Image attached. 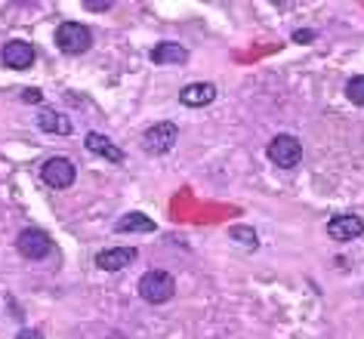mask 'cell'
Here are the masks:
<instances>
[{
  "instance_id": "obj_1",
  "label": "cell",
  "mask_w": 364,
  "mask_h": 339,
  "mask_svg": "<svg viewBox=\"0 0 364 339\" xmlns=\"http://www.w3.org/2000/svg\"><path fill=\"white\" fill-rule=\"evenodd\" d=\"M56 47L62 53H68V56H80V53L93 47V34L80 22H62L56 28Z\"/></svg>"
},
{
  "instance_id": "obj_2",
  "label": "cell",
  "mask_w": 364,
  "mask_h": 339,
  "mask_svg": "<svg viewBox=\"0 0 364 339\" xmlns=\"http://www.w3.org/2000/svg\"><path fill=\"white\" fill-rule=\"evenodd\" d=\"M173 293H176V281H173V274L154 269L149 274H142L139 281V296L145 302H151V306H161V302L173 299Z\"/></svg>"
},
{
  "instance_id": "obj_3",
  "label": "cell",
  "mask_w": 364,
  "mask_h": 339,
  "mask_svg": "<svg viewBox=\"0 0 364 339\" xmlns=\"http://www.w3.org/2000/svg\"><path fill=\"white\" fill-rule=\"evenodd\" d=\"M266 154H269V161L275 163V167L290 170V167H296V163H299V158H303V145H299L296 136L281 133V136H275V139L269 142Z\"/></svg>"
},
{
  "instance_id": "obj_4",
  "label": "cell",
  "mask_w": 364,
  "mask_h": 339,
  "mask_svg": "<svg viewBox=\"0 0 364 339\" xmlns=\"http://www.w3.org/2000/svg\"><path fill=\"white\" fill-rule=\"evenodd\" d=\"M179 139V130H176V124H170V121H164V124H154L149 127V130L142 133V151H149V154H167L173 145H176Z\"/></svg>"
},
{
  "instance_id": "obj_5",
  "label": "cell",
  "mask_w": 364,
  "mask_h": 339,
  "mask_svg": "<svg viewBox=\"0 0 364 339\" xmlns=\"http://www.w3.org/2000/svg\"><path fill=\"white\" fill-rule=\"evenodd\" d=\"M16 247L25 259H43V256L53 253V241L43 228H25V232L16 237Z\"/></svg>"
},
{
  "instance_id": "obj_6",
  "label": "cell",
  "mask_w": 364,
  "mask_h": 339,
  "mask_svg": "<svg viewBox=\"0 0 364 339\" xmlns=\"http://www.w3.org/2000/svg\"><path fill=\"white\" fill-rule=\"evenodd\" d=\"M41 176H43V182H47L50 188H71V182H75V176H77L75 161H68V158H50V161H43Z\"/></svg>"
},
{
  "instance_id": "obj_7",
  "label": "cell",
  "mask_w": 364,
  "mask_h": 339,
  "mask_svg": "<svg viewBox=\"0 0 364 339\" xmlns=\"http://www.w3.org/2000/svg\"><path fill=\"white\" fill-rule=\"evenodd\" d=\"M0 59H4L6 68L25 71V68L34 65V47L28 41H10V43H4V50H0Z\"/></svg>"
},
{
  "instance_id": "obj_8",
  "label": "cell",
  "mask_w": 364,
  "mask_h": 339,
  "mask_svg": "<svg viewBox=\"0 0 364 339\" xmlns=\"http://www.w3.org/2000/svg\"><path fill=\"white\" fill-rule=\"evenodd\" d=\"M327 235H331L333 241H355V237L364 235V219L355 213L333 216L331 222H327Z\"/></svg>"
},
{
  "instance_id": "obj_9",
  "label": "cell",
  "mask_w": 364,
  "mask_h": 339,
  "mask_svg": "<svg viewBox=\"0 0 364 339\" xmlns=\"http://www.w3.org/2000/svg\"><path fill=\"white\" fill-rule=\"evenodd\" d=\"M84 145H87L90 154H99V158H105V161H112V163H124L127 161V154L117 149V145L108 139V136H102V133H87Z\"/></svg>"
},
{
  "instance_id": "obj_10",
  "label": "cell",
  "mask_w": 364,
  "mask_h": 339,
  "mask_svg": "<svg viewBox=\"0 0 364 339\" xmlns=\"http://www.w3.org/2000/svg\"><path fill=\"white\" fill-rule=\"evenodd\" d=\"M216 99V84H207V80H201V84H188L179 90V102L188 105V108H201V105H210Z\"/></svg>"
},
{
  "instance_id": "obj_11",
  "label": "cell",
  "mask_w": 364,
  "mask_h": 339,
  "mask_svg": "<svg viewBox=\"0 0 364 339\" xmlns=\"http://www.w3.org/2000/svg\"><path fill=\"white\" fill-rule=\"evenodd\" d=\"M136 253L133 247H114V250H102L96 256V265L102 271H117V269H127L130 262H136Z\"/></svg>"
},
{
  "instance_id": "obj_12",
  "label": "cell",
  "mask_w": 364,
  "mask_h": 339,
  "mask_svg": "<svg viewBox=\"0 0 364 339\" xmlns=\"http://www.w3.org/2000/svg\"><path fill=\"white\" fill-rule=\"evenodd\" d=\"M151 62L154 65H186L188 50L179 47V43H173V41H164V43H158V47L151 50Z\"/></svg>"
},
{
  "instance_id": "obj_13",
  "label": "cell",
  "mask_w": 364,
  "mask_h": 339,
  "mask_svg": "<svg viewBox=\"0 0 364 339\" xmlns=\"http://www.w3.org/2000/svg\"><path fill=\"white\" fill-rule=\"evenodd\" d=\"M38 127L43 133H59V136H68L71 130H75L71 121H68V114L53 112V108H43V112L38 114Z\"/></svg>"
},
{
  "instance_id": "obj_14",
  "label": "cell",
  "mask_w": 364,
  "mask_h": 339,
  "mask_svg": "<svg viewBox=\"0 0 364 339\" xmlns=\"http://www.w3.org/2000/svg\"><path fill=\"white\" fill-rule=\"evenodd\" d=\"M114 232H154V219H149L145 213H127L117 219V225H114Z\"/></svg>"
},
{
  "instance_id": "obj_15",
  "label": "cell",
  "mask_w": 364,
  "mask_h": 339,
  "mask_svg": "<svg viewBox=\"0 0 364 339\" xmlns=\"http://www.w3.org/2000/svg\"><path fill=\"white\" fill-rule=\"evenodd\" d=\"M346 96H349V102H355V105H364V75L352 77L349 84H346Z\"/></svg>"
},
{
  "instance_id": "obj_16",
  "label": "cell",
  "mask_w": 364,
  "mask_h": 339,
  "mask_svg": "<svg viewBox=\"0 0 364 339\" xmlns=\"http://www.w3.org/2000/svg\"><path fill=\"white\" fill-rule=\"evenodd\" d=\"M232 237H235V241H244L247 247H257V241H253V232H250V228H232Z\"/></svg>"
},
{
  "instance_id": "obj_17",
  "label": "cell",
  "mask_w": 364,
  "mask_h": 339,
  "mask_svg": "<svg viewBox=\"0 0 364 339\" xmlns=\"http://www.w3.org/2000/svg\"><path fill=\"white\" fill-rule=\"evenodd\" d=\"M16 339H43V330H38V327H25Z\"/></svg>"
},
{
  "instance_id": "obj_18",
  "label": "cell",
  "mask_w": 364,
  "mask_h": 339,
  "mask_svg": "<svg viewBox=\"0 0 364 339\" xmlns=\"http://www.w3.org/2000/svg\"><path fill=\"white\" fill-rule=\"evenodd\" d=\"M87 10L102 13V10H112V4H108V0H87Z\"/></svg>"
},
{
  "instance_id": "obj_19",
  "label": "cell",
  "mask_w": 364,
  "mask_h": 339,
  "mask_svg": "<svg viewBox=\"0 0 364 339\" xmlns=\"http://www.w3.org/2000/svg\"><path fill=\"white\" fill-rule=\"evenodd\" d=\"M294 41H296V43H312V41H315V31L303 28V31H296V34H294Z\"/></svg>"
}]
</instances>
